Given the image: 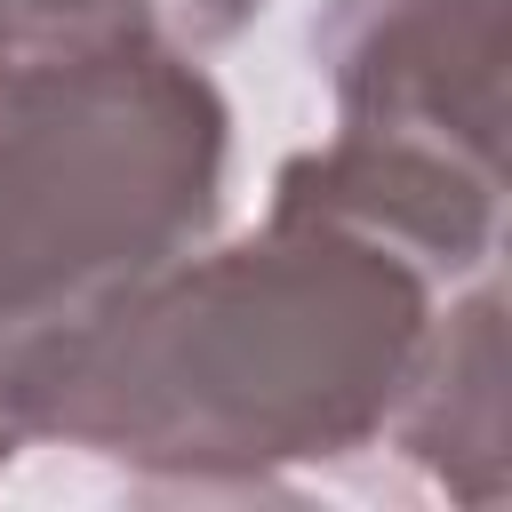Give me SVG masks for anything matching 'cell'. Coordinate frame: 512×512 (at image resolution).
<instances>
[{
	"label": "cell",
	"mask_w": 512,
	"mask_h": 512,
	"mask_svg": "<svg viewBox=\"0 0 512 512\" xmlns=\"http://www.w3.org/2000/svg\"><path fill=\"white\" fill-rule=\"evenodd\" d=\"M440 296L400 248L272 208L56 344L24 384V440L80 448L136 496H288V472L384 448Z\"/></svg>",
	"instance_id": "cell-1"
},
{
	"label": "cell",
	"mask_w": 512,
	"mask_h": 512,
	"mask_svg": "<svg viewBox=\"0 0 512 512\" xmlns=\"http://www.w3.org/2000/svg\"><path fill=\"white\" fill-rule=\"evenodd\" d=\"M224 168L232 104L168 40L0 64V472L32 368L216 232Z\"/></svg>",
	"instance_id": "cell-2"
},
{
	"label": "cell",
	"mask_w": 512,
	"mask_h": 512,
	"mask_svg": "<svg viewBox=\"0 0 512 512\" xmlns=\"http://www.w3.org/2000/svg\"><path fill=\"white\" fill-rule=\"evenodd\" d=\"M336 120L504 160V0H328L312 16Z\"/></svg>",
	"instance_id": "cell-3"
},
{
	"label": "cell",
	"mask_w": 512,
	"mask_h": 512,
	"mask_svg": "<svg viewBox=\"0 0 512 512\" xmlns=\"http://www.w3.org/2000/svg\"><path fill=\"white\" fill-rule=\"evenodd\" d=\"M272 208L336 216V224L400 248L432 288H464V280L496 272L504 160H472V152L432 144V136H392V128L336 120L328 144L280 160Z\"/></svg>",
	"instance_id": "cell-4"
},
{
	"label": "cell",
	"mask_w": 512,
	"mask_h": 512,
	"mask_svg": "<svg viewBox=\"0 0 512 512\" xmlns=\"http://www.w3.org/2000/svg\"><path fill=\"white\" fill-rule=\"evenodd\" d=\"M384 448L416 464L440 496L496 512L512 488V424H504V288L480 272L464 296L432 304V328L392 400Z\"/></svg>",
	"instance_id": "cell-5"
},
{
	"label": "cell",
	"mask_w": 512,
	"mask_h": 512,
	"mask_svg": "<svg viewBox=\"0 0 512 512\" xmlns=\"http://www.w3.org/2000/svg\"><path fill=\"white\" fill-rule=\"evenodd\" d=\"M112 40H152L136 0H0V64L88 56Z\"/></svg>",
	"instance_id": "cell-6"
},
{
	"label": "cell",
	"mask_w": 512,
	"mask_h": 512,
	"mask_svg": "<svg viewBox=\"0 0 512 512\" xmlns=\"http://www.w3.org/2000/svg\"><path fill=\"white\" fill-rule=\"evenodd\" d=\"M136 8H144V32H152V40H168V48L200 56V48L240 40L272 0H136Z\"/></svg>",
	"instance_id": "cell-7"
}]
</instances>
